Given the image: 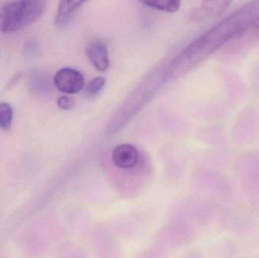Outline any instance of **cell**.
I'll use <instances>...</instances> for the list:
<instances>
[{"mask_svg":"<svg viewBox=\"0 0 259 258\" xmlns=\"http://www.w3.org/2000/svg\"><path fill=\"white\" fill-rule=\"evenodd\" d=\"M258 15L259 0H252L227 17L177 56L167 68V77L175 78L191 71L228 41L235 39Z\"/></svg>","mask_w":259,"mask_h":258,"instance_id":"6da1fadb","label":"cell"},{"mask_svg":"<svg viewBox=\"0 0 259 258\" xmlns=\"http://www.w3.org/2000/svg\"><path fill=\"white\" fill-rule=\"evenodd\" d=\"M46 9L44 0H17L0 9V32L11 33L37 21Z\"/></svg>","mask_w":259,"mask_h":258,"instance_id":"7a4b0ae2","label":"cell"},{"mask_svg":"<svg viewBox=\"0 0 259 258\" xmlns=\"http://www.w3.org/2000/svg\"><path fill=\"white\" fill-rule=\"evenodd\" d=\"M233 173L243 192L250 198H259V152L249 151L237 158Z\"/></svg>","mask_w":259,"mask_h":258,"instance_id":"3957f363","label":"cell"},{"mask_svg":"<svg viewBox=\"0 0 259 258\" xmlns=\"http://www.w3.org/2000/svg\"><path fill=\"white\" fill-rule=\"evenodd\" d=\"M231 139L237 145L254 143L259 139V115L252 108L242 111L231 128Z\"/></svg>","mask_w":259,"mask_h":258,"instance_id":"277c9868","label":"cell"},{"mask_svg":"<svg viewBox=\"0 0 259 258\" xmlns=\"http://www.w3.org/2000/svg\"><path fill=\"white\" fill-rule=\"evenodd\" d=\"M223 222L227 231L240 237H250L258 230L256 221L252 215L242 209L227 210Z\"/></svg>","mask_w":259,"mask_h":258,"instance_id":"5b68a950","label":"cell"},{"mask_svg":"<svg viewBox=\"0 0 259 258\" xmlns=\"http://www.w3.org/2000/svg\"><path fill=\"white\" fill-rule=\"evenodd\" d=\"M53 83L58 90L65 94H75L84 87L85 79L83 74L71 68H63L57 71Z\"/></svg>","mask_w":259,"mask_h":258,"instance_id":"8992f818","label":"cell"},{"mask_svg":"<svg viewBox=\"0 0 259 258\" xmlns=\"http://www.w3.org/2000/svg\"><path fill=\"white\" fill-rule=\"evenodd\" d=\"M233 3V0H203L199 9L190 13V19L201 22L208 18H216L222 15Z\"/></svg>","mask_w":259,"mask_h":258,"instance_id":"52a82bcc","label":"cell"},{"mask_svg":"<svg viewBox=\"0 0 259 258\" xmlns=\"http://www.w3.org/2000/svg\"><path fill=\"white\" fill-rule=\"evenodd\" d=\"M86 55L93 66L100 72L109 69V51L106 43L100 39H93L86 48Z\"/></svg>","mask_w":259,"mask_h":258,"instance_id":"ba28073f","label":"cell"},{"mask_svg":"<svg viewBox=\"0 0 259 258\" xmlns=\"http://www.w3.org/2000/svg\"><path fill=\"white\" fill-rule=\"evenodd\" d=\"M139 154L137 148L130 144L115 147L112 152L114 164L121 169H131L137 165Z\"/></svg>","mask_w":259,"mask_h":258,"instance_id":"9c48e42d","label":"cell"},{"mask_svg":"<svg viewBox=\"0 0 259 258\" xmlns=\"http://www.w3.org/2000/svg\"><path fill=\"white\" fill-rule=\"evenodd\" d=\"M90 0H59L55 23L59 27L66 25L77 9Z\"/></svg>","mask_w":259,"mask_h":258,"instance_id":"30bf717a","label":"cell"},{"mask_svg":"<svg viewBox=\"0 0 259 258\" xmlns=\"http://www.w3.org/2000/svg\"><path fill=\"white\" fill-rule=\"evenodd\" d=\"M259 38V15L253 18L235 38L236 44L245 45Z\"/></svg>","mask_w":259,"mask_h":258,"instance_id":"8fae6325","label":"cell"},{"mask_svg":"<svg viewBox=\"0 0 259 258\" xmlns=\"http://www.w3.org/2000/svg\"><path fill=\"white\" fill-rule=\"evenodd\" d=\"M148 7L161 12L175 13L181 7V0H142Z\"/></svg>","mask_w":259,"mask_h":258,"instance_id":"7c38bea8","label":"cell"},{"mask_svg":"<svg viewBox=\"0 0 259 258\" xmlns=\"http://www.w3.org/2000/svg\"><path fill=\"white\" fill-rule=\"evenodd\" d=\"M13 118V111L7 103H0V129L9 130Z\"/></svg>","mask_w":259,"mask_h":258,"instance_id":"4fadbf2b","label":"cell"},{"mask_svg":"<svg viewBox=\"0 0 259 258\" xmlns=\"http://www.w3.org/2000/svg\"><path fill=\"white\" fill-rule=\"evenodd\" d=\"M106 80L104 77H97L93 79L88 83L86 89V94L88 96H94L100 92L106 85Z\"/></svg>","mask_w":259,"mask_h":258,"instance_id":"5bb4252c","label":"cell"},{"mask_svg":"<svg viewBox=\"0 0 259 258\" xmlns=\"http://www.w3.org/2000/svg\"><path fill=\"white\" fill-rule=\"evenodd\" d=\"M57 105L62 110H70L74 108L75 101L71 97L63 95L58 98Z\"/></svg>","mask_w":259,"mask_h":258,"instance_id":"9a60e30c","label":"cell"}]
</instances>
